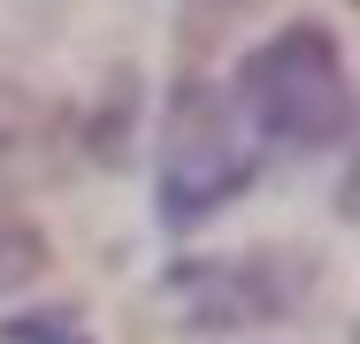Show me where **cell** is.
I'll list each match as a JSON object with an SVG mask.
<instances>
[{"instance_id": "cell-2", "label": "cell", "mask_w": 360, "mask_h": 344, "mask_svg": "<svg viewBox=\"0 0 360 344\" xmlns=\"http://www.w3.org/2000/svg\"><path fill=\"white\" fill-rule=\"evenodd\" d=\"M253 184V153L238 138V115L215 84H176V107H169V138H161V222L184 230V222H207L222 199H238Z\"/></svg>"}, {"instance_id": "cell-3", "label": "cell", "mask_w": 360, "mask_h": 344, "mask_svg": "<svg viewBox=\"0 0 360 344\" xmlns=\"http://www.w3.org/2000/svg\"><path fill=\"white\" fill-rule=\"evenodd\" d=\"M169 291L184 298V314L200 329H253V322H276L291 314L307 291H314V253H238V260H184L169 268Z\"/></svg>"}, {"instance_id": "cell-6", "label": "cell", "mask_w": 360, "mask_h": 344, "mask_svg": "<svg viewBox=\"0 0 360 344\" xmlns=\"http://www.w3.org/2000/svg\"><path fill=\"white\" fill-rule=\"evenodd\" d=\"M0 337H8V344H84L70 314H62V322H54V314H23V322H8Z\"/></svg>"}, {"instance_id": "cell-4", "label": "cell", "mask_w": 360, "mask_h": 344, "mask_svg": "<svg viewBox=\"0 0 360 344\" xmlns=\"http://www.w3.org/2000/svg\"><path fill=\"white\" fill-rule=\"evenodd\" d=\"M31 275H46V237L23 214H0V291H15Z\"/></svg>"}, {"instance_id": "cell-1", "label": "cell", "mask_w": 360, "mask_h": 344, "mask_svg": "<svg viewBox=\"0 0 360 344\" xmlns=\"http://www.w3.org/2000/svg\"><path fill=\"white\" fill-rule=\"evenodd\" d=\"M238 100L276 145L299 153H330L353 131V77L338 54L330 23H284L276 39H261L238 62Z\"/></svg>"}, {"instance_id": "cell-5", "label": "cell", "mask_w": 360, "mask_h": 344, "mask_svg": "<svg viewBox=\"0 0 360 344\" xmlns=\"http://www.w3.org/2000/svg\"><path fill=\"white\" fill-rule=\"evenodd\" d=\"M46 131H54V123H46V107H39L23 84H0V161L31 153V145H39Z\"/></svg>"}]
</instances>
